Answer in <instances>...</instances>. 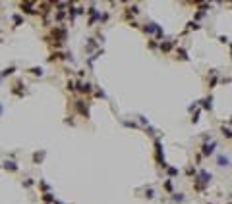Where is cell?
I'll use <instances>...</instances> for the list:
<instances>
[{
	"label": "cell",
	"instance_id": "1",
	"mask_svg": "<svg viewBox=\"0 0 232 204\" xmlns=\"http://www.w3.org/2000/svg\"><path fill=\"white\" fill-rule=\"evenodd\" d=\"M213 150H215V143L203 144V154H213Z\"/></svg>",
	"mask_w": 232,
	"mask_h": 204
},
{
	"label": "cell",
	"instance_id": "2",
	"mask_svg": "<svg viewBox=\"0 0 232 204\" xmlns=\"http://www.w3.org/2000/svg\"><path fill=\"white\" fill-rule=\"evenodd\" d=\"M211 177H213V175L207 173V171H201V173H199V179H201L203 183H209V181H211Z\"/></svg>",
	"mask_w": 232,
	"mask_h": 204
},
{
	"label": "cell",
	"instance_id": "3",
	"mask_svg": "<svg viewBox=\"0 0 232 204\" xmlns=\"http://www.w3.org/2000/svg\"><path fill=\"white\" fill-rule=\"evenodd\" d=\"M79 91L81 92H89L91 91V85H89V83H79Z\"/></svg>",
	"mask_w": 232,
	"mask_h": 204
},
{
	"label": "cell",
	"instance_id": "4",
	"mask_svg": "<svg viewBox=\"0 0 232 204\" xmlns=\"http://www.w3.org/2000/svg\"><path fill=\"white\" fill-rule=\"evenodd\" d=\"M4 168H6V169H12V171H16V169H18V166L14 164V162H6Z\"/></svg>",
	"mask_w": 232,
	"mask_h": 204
},
{
	"label": "cell",
	"instance_id": "5",
	"mask_svg": "<svg viewBox=\"0 0 232 204\" xmlns=\"http://www.w3.org/2000/svg\"><path fill=\"white\" fill-rule=\"evenodd\" d=\"M219 166H228V158L226 156H219Z\"/></svg>",
	"mask_w": 232,
	"mask_h": 204
},
{
	"label": "cell",
	"instance_id": "6",
	"mask_svg": "<svg viewBox=\"0 0 232 204\" xmlns=\"http://www.w3.org/2000/svg\"><path fill=\"white\" fill-rule=\"evenodd\" d=\"M31 73H35V75H43V70H41V67H33V70H31Z\"/></svg>",
	"mask_w": 232,
	"mask_h": 204
},
{
	"label": "cell",
	"instance_id": "7",
	"mask_svg": "<svg viewBox=\"0 0 232 204\" xmlns=\"http://www.w3.org/2000/svg\"><path fill=\"white\" fill-rule=\"evenodd\" d=\"M203 108H209V110H211V98L203 100Z\"/></svg>",
	"mask_w": 232,
	"mask_h": 204
},
{
	"label": "cell",
	"instance_id": "8",
	"mask_svg": "<svg viewBox=\"0 0 232 204\" xmlns=\"http://www.w3.org/2000/svg\"><path fill=\"white\" fill-rule=\"evenodd\" d=\"M10 73H14V67H8V70L2 71V75H10Z\"/></svg>",
	"mask_w": 232,
	"mask_h": 204
},
{
	"label": "cell",
	"instance_id": "9",
	"mask_svg": "<svg viewBox=\"0 0 232 204\" xmlns=\"http://www.w3.org/2000/svg\"><path fill=\"white\" fill-rule=\"evenodd\" d=\"M223 133H224V135H226V137H232V133H230V129H224V127H223Z\"/></svg>",
	"mask_w": 232,
	"mask_h": 204
},
{
	"label": "cell",
	"instance_id": "10",
	"mask_svg": "<svg viewBox=\"0 0 232 204\" xmlns=\"http://www.w3.org/2000/svg\"><path fill=\"white\" fill-rule=\"evenodd\" d=\"M147 198H153V189H147Z\"/></svg>",
	"mask_w": 232,
	"mask_h": 204
},
{
	"label": "cell",
	"instance_id": "11",
	"mask_svg": "<svg viewBox=\"0 0 232 204\" xmlns=\"http://www.w3.org/2000/svg\"><path fill=\"white\" fill-rule=\"evenodd\" d=\"M168 173H170V175H176V173H178V169H174V168H170V169H168Z\"/></svg>",
	"mask_w": 232,
	"mask_h": 204
}]
</instances>
